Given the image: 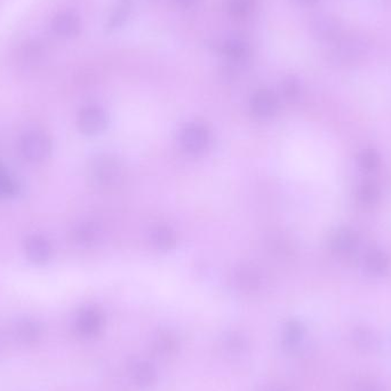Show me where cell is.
Here are the masks:
<instances>
[{
	"label": "cell",
	"mask_w": 391,
	"mask_h": 391,
	"mask_svg": "<svg viewBox=\"0 0 391 391\" xmlns=\"http://www.w3.org/2000/svg\"><path fill=\"white\" fill-rule=\"evenodd\" d=\"M97 238V230L92 226L80 227L76 231V239L82 244H90Z\"/></svg>",
	"instance_id": "23"
},
{
	"label": "cell",
	"mask_w": 391,
	"mask_h": 391,
	"mask_svg": "<svg viewBox=\"0 0 391 391\" xmlns=\"http://www.w3.org/2000/svg\"><path fill=\"white\" fill-rule=\"evenodd\" d=\"M359 391H378V390H376V388H375L374 385H364V387H361V388H359Z\"/></svg>",
	"instance_id": "28"
},
{
	"label": "cell",
	"mask_w": 391,
	"mask_h": 391,
	"mask_svg": "<svg viewBox=\"0 0 391 391\" xmlns=\"http://www.w3.org/2000/svg\"><path fill=\"white\" fill-rule=\"evenodd\" d=\"M365 265L372 275H382L388 269V258L381 251H372L366 256Z\"/></svg>",
	"instance_id": "12"
},
{
	"label": "cell",
	"mask_w": 391,
	"mask_h": 391,
	"mask_svg": "<svg viewBox=\"0 0 391 391\" xmlns=\"http://www.w3.org/2000/svg\"><path fill=\"white\" fill-rule=\"evenodd\" d=\"M27 254L31 261L36 262V263H44L47 260L50 259V254H52V249H50V244L47 242L46 239L39 236H33L31 238L28 239L27 245Z\"/></svg>",
	"instance_id": "10"
},
{
	"label": "cell",
	"mask_w": 391,
	"mask_h": 391,
	"mask_svg": "<svg viewBox=\"0 0 391 391\" xmlns=\"http://www.w3.org/2000/svg\"><path fill=\"white\" fill-rule=\"evenodd\" d=\"M93 179L103 188H113L122 182L124 169L122 164L113 157H102L94 163Z\"/></svg>",
	"instance_id": "2"
},
{
	"label": "cell",
	"mask_w": 391,
	"mask_h": 391,
	"mask_svg": "<svg viewBox=\"0 0 391 391\" xmlns=\"http://www.w3.org/2000/svg\"><path fill=\"white\" fill-rule=\"evenodd\" d=\"M379 193L380 191H379L378 186L373 182H365L359 188V199L368 205H371L378 200Z\"/></svg>",
	"instance_id": "17"
},
{
	"label": "cell",
	"mask_w": 391,
	"mask_h": 391,
	"mask_svg": "<svg viewBox=\"0 0 391 391\" xmlns=\"http://www.w3.org/2000/svg\"><path fill=\"white\" fill-rule=\"evenodd\" d=\"M153 242L160 249H171L175 245V235L167 227H158L155 229L151 235Z\"/></svg>",
	"instance_id": "15"
},
{
	"label": "cell",
	"mask_w": 391,
	"mask_h": 391,
	"mask_svg": "<svg viewBox=\"0 0 391 391\" xmlns=\"http://www.w3.org/2000/svg\"><path fill=\"white\" fill-rule=\"evenodd\" d=\"M22 151L28 160L33 162L45 160L50 153V140L41 133H29L22 140Z\"/></svg>",
	"instance_id": "4"
},
{
	"label": "cell",
	"mask_w": 391,
	"mask_h": 391,
	"mask_svg": "<svg viewBox=\"0 0 391 391\" xmlns=\"http://www.w3.org/2000/svg\"><path fill=\"white\" fill-rule=\"evenodd\" d=\"M99 325L101 317L95 310H85L77 322L78 330L85 335L94 334L99 330Z\"/></svg>",
	"instance_id": "11"
},
{
	"label": "cell",
	"mask_w": 391,
	"mask_h": 391,
	"mask_svg": "<svg viewBox=\"0 0 391 391\" xmlns=\"http://www.w3.org/2000/svg\"><path fill=\"white\" fill-rule=\"evenodd\" d=\"M359 165L366 172L374 171L379 165L378 153H375L374 150H365L359 157Z\"/></svg>",
	"instance_id": "18"
},
{
	"label": "cell",
	"mask_w": 391,
	"mask_h": 391,
	"mask_svg": "<svg viewBox=\"0 0 391 391\" xmlns=\"http://www.w3.org/2000/svg\"><path fill=\"white\" fill-rule=\"evenodd\" d=\"M52 29L59 36H76L80 30L79 19L71 13L57 14L52 21Z\"/></svg>",
	"instance_id": "9"
},
{
	"label": "cell",
	"mask_w": 391,
	"mask_h": 391,
	"mask_svg": "<svg viewBox=\"0 0 391 391\" xmlns=\"http://www.w3.org/2000/svg\"><path fill=\"white\" fill-rule=\"evenodd\" d=\"M252 0H229V8L235 17H246L252 10Z\"/></svg>",
	"instance_id": "19"
},
{
	"label": "cell",
	"mask_w": 391,
	"mask_h": 391,
	"mask_svg": "<svg viewBox=\"0 0 391 391\" xmlns=\"http://www.w3.org/2000/svg\"><path fill=\"white\" fill-rule=\"evenodd\" d=\"M19 335L24 341H35L39 335V328L35 323L26 322L19 326Z\"/></svg>",
	"instance_id": "20"
},
{
	"label": "cell",
	"mask_w": 391,
	"mask_h": 391,
	"mask_svg": "<svg viewBox=\"0 0 391 391\" xmlns=\"http://www.w3.org/2000/svg\"><path fill=\"white\" fill-rule=\"evenodd\" d=\"M331 246L333 252L336 253L338 256L347 258L354 254L357 249L359 237L352 229L342 228L335 232V235L332 238Z\"/></svg>",
	"instance_id": "7"
},
{
	"label": "cell",
	"mask_w": 391,
	"mask_h": 391,
	"mask_svg": "<svg viewBox=\"0 0 391 391\" xmlns=\"http://www.w3.org/2000/svg\"><path fill=\"white\" fill-rule=\"evenodd\" d=\"M283 92L285 94L286 97L289 99H295L300 94V84L295 78H287L283 84Z\"/></svg>",
	"instance_id": "24"
},
{
	"label": "cell",
	"mask_w": 391,
	"mask_h": 391,
	"mask_svg": "<svg viewBox=\"0 0 391 391\" xmlns=\"http://www.w3.org/2000/svg\"><path fill=\"white\" fill-rule=\"evenodd\" d=\"M222 50L231 60L242 61L249 55V47L242 40L232 38L223 44Z\"/></svg>",
	"instance_id": "14"
},
{
	"label": "cell",
	"mask_w": 391,
	"mask_h": 391,
	"mask_svg": "<svg viewBox=\"0 0 391 391\" xmlns=\"http://www.w3.org/2000/svg\"><path fill=\"white\" fill-rule=\"evenodd\" d=\"M131 1L130 0H122L116 10L113 12V15L110 17L109 22H108V29L109 30H115L120 26L125 23L127 17L130 15Z\"/></svg>",
	"instance_id": "16"
},
{
	"label": "cell",
	"mask_w": 391,
	"mask_h": 391,
	"mask_svg": "<svg viewBox=\"0 0 391 391\" xmlns=\"http://www.w3.org/2000/svg\"><path fill=\"white\" fill-rule=\"evenodd\" d=\"M277 106L278 103H277L275 95L270 90H259L253 97L252 103H251L253 113L260 118H268L272 116L277 110Z\"/></svg>",
	"instance_id": "8"
},
{
	"label": "cell",
	"mask_w": 391,
	"mask_h": 391,
	"mask_svg": "<svg viewBox=\"0 0 391 391\" xmlns=\"http://www.w3.org/2000/svg\"><path fill=\"white\" fill-rule=\"evenodd\" d=\"M370 48L371 41L368 37L359 33L342 35L333 43L328 59L335 66H352L363 60Z\"/></svg>",
	"instance_id": "1"
},
{
	"label": "cell",
	"mask_w": 391,
	"mask_h": 391,
	"mask_svg": "<svg viewBox=\"0 0 391 391\" xmlns=\"http://www.w3.org/2000/svg\"><path fill=\"white\" fill-rule=\"evenodd\" d=\"M237 279H238L240 284L246 287H251V286H256V283L259 280V277L256 275V272L251 268H242L237 272Z\"/></svg>",
	"instance_id": "21"
},
{
	"label": "cell",
	"mask_w": 391,
	"mask_h": 391,
	"mask_svg": "<svg viewBox=\"0 0 391 391\" xmlns=\"http://www.w3.org/2000/svg\"><path fill=\"white\" fill-rule=\"evenodd\" d=\"M80 130L85 134L94 135L102 132L106 126V116L97 106H87L80 113L78 120Z\"/></svg>",
	"instance_id": "6"
},
{
	"label": "cell",
	"mask_w": 391,
	"mask_h": 391,
	"mask_svg": "<svg viewBox=\"0 0 391 391\" xmlns=\"http://www.w3.org/2000/svg\"><path fill=\"white\" fill-rule=\"evenodd\" d=\"M17 193V186L0 167V196H12Z\"/></svg>",
	"instance_id": "22"
},
{
	"label": "cell",
	"mask_w": 391,
	"mask_h": 391,
	"mask_svg": "<svg viewBox=\"0 0 391 391\" xmlns=\"http://www.w3.org/2000/svg\"><path fill=\"white\" fill-rule=\"evenodd\" d=\"M181 142L187 151L199 153L207 148L209 143V133L205 127L193 124L187 127L181 135Z\"/></svg>",
	"instance_id": "5"
},
{
	"label": "cell",
	"mask_w": 391,
	"mask_h": 391,
	"mask_svg": "<svg viewBox=\"0 0 391 391\" xmlns=\"http://www.w3.org/2000/svg\"><path fill=\"white\" fill-rule=\"evenodd\" d=\"M310 31L316 39L334 43L342 36L340 21L330 14H317L310 22Z\"/></svg>",
	"instance_id": "3"
},
{
	"label": "cell",
	"mask_w": 391,
	"mask_h": 391,
	"mask_svg": "<svg viewBox=\"0 0 391 391\" xmlns=\"http://www.w3.org/2000/svg\"><path fill=\"white\" fill-rule=\"evenodd\" d=\"M354 341L357 348L364 352H373L378 347V338L368 328H357L354 333Z\"/></svg>",
	"instance_id": "13"
},
{
	"label": "cell",
	"mask_w": 391,
	"mask_h": 391,
	"mask_svg": "<svg viewBox=\"0 0 391 391\" xmlns=\"http://www.w3.org/2000/svg\"><path fill=\"white\" fill-rule=\"evenodd\" d=\"M302 336V327L298 323H291V325L287 328V338L289 341L295 345Z\"/></svg>",
	"instance_id": "25"
},
{
	"label": "cell",
	"mask_w": 391,
	"mask_h": 391,
	"mask_svg": "<svg viewBox=\"0 0 391 391\" xmlns=\"http://www.w3.org/2000/svg\"><path fill=\"white\" fill-rule=\"evenodd\" d=\"M298 1L301 5H305V6H312V5L318 3V0H298Z\"/></svg>",
	"instance_id": "27"
},
{
	"label": "cell",
	"mask_w": 391,
	"mask_h": 391,
	"mask_svg": "<svg viewBox=\"0 0 391 391\" xmlns=\"http://www.w3.org/2000/svg\"><path fill=\"white\" fill-rule=\"evenodd\" d=\"M176 1H178L180 6L187 7V8H188V7L196 5V3H198L199 0H176Z\"/></svg>",
	"instance_id": "26"
}]
</instances>
